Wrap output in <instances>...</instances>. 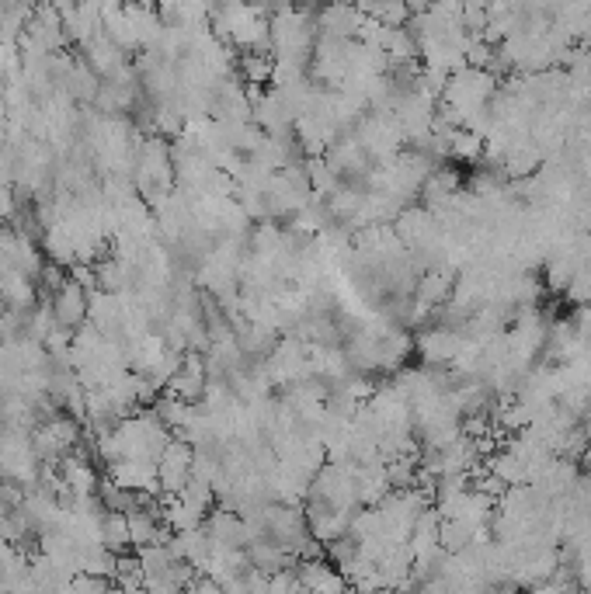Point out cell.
I'll return each instance as SVG.
<instances>
[{"label":"cell","instance_id":"obj_1","mask_svg":"<svg viewBox=\"0 0 591 594\" xmlns=\"http://www.w3.org/2000/svg\"><path fill=\"white\" fill-rule=\"evenodd\" d=\"M268 42L275 60L310 66L313 46H317V11L306 4H289L268 18Z\"/></svg>","mask_w":591,"mask_h":594},{"label":"cell","instance_id":"obj_3","mask_svg":"<svg viewBox=\"0 0 591 594\" xmlns=\"http://www.w3.org/2000/svg\"><path fill=\"white\" fill-rule=\"evenodd\" d=\"M49 306H53L56 324L67 327V330H77L91 320V289H84V285L67 275V282L49 296Z\"/></svg>","mask_w":591,"mask_h":594},{"label":"cell","instance_id":"obj_2","mask_svg":"<svg viewBox=\"0 0 591 594\" xmlns=\"http://www.w3.org/2000/svg\"><path fill=\"white\" fill-rule=\"evenodd\" d=\"M192 459H195V445L188 438H171L167 449L160 452L157 459V483H160V494H181L192 476Z\"/></svg>","mask_w":591,"mask_h":594},{"label":"cell","instance_id":"obj_4","mask_svg":"<svg viewBox=\"0 0 591 594\" xmlns=\"http://www.w3.org/2000/svg\"><path fill=\"white\" fill-rule=\"evenodd\" d=\"M296 577H299V588L303 591H317V594H338V591H348L352 584H348V577L341 574L338 567H334L331 560H327V553H317V556H299L296 560Z\"/></svg>","mask_w":591,"mask_h":594},{"label":"cell","instance_id":"obj_6","mask_svg":"<svg viewBox=\"0 0 591 594\" xmlns=\"http://www.w3.org/2000/svg\"><path fill=\"white\" fill-rule=\"evenodd\" d=\"M247 560H251V567H258L261 574H279V570L293 567L296 556L289 553L282 542H275L272 535H261V539L247 542Z\"/></svg>","mask_w":591,"mask_h":594},{"label":"cell","instance_id":"obj_5","mask_svg":"<svg viewBox=\"0 0 591 594\" xmlns=\"http://www.w3.org/2000/svg\"><path fill=\"white\" fill-rule=\"evenodd\" d=\"M366 14L352 4V0H324L317 11V35H331V39H359V28Z\"/></svg>","mask_w":591,"mask_h":594},{"label":"cell","instance_id":"obj_7","mask_svg":"<svg viewBox=\"0 0 591 594\" xmlns=\"http://www.w3.org/2000/svg\"><path fill=\"white\" fill-rule=\"evenodd\" d=\"M272 53L268 49H244L237 56V77L244 80L251 91H261V87H272Z\"/></svg>","mask_w":591,"mask_h":594}]
</instances>
